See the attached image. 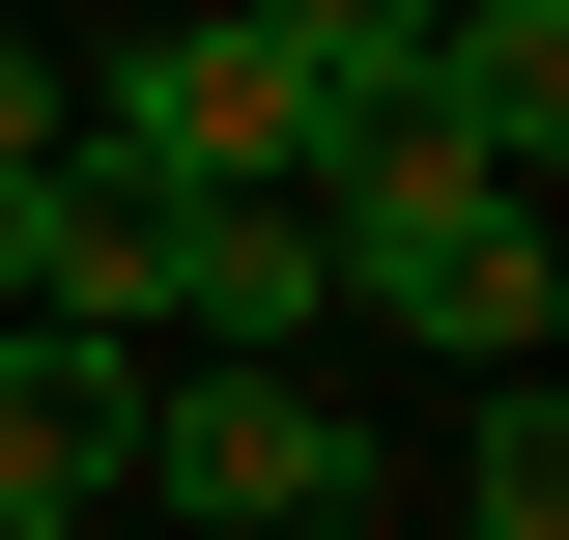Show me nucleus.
Returning a JSON list of instances; mask_svg holds the SVG:
<instances>
[{
	"label": "nucleus",
	"mask_w": 569,
	"mask_h": 540,
	"mask_svg": "<svg viewBox=\"0 0 569 540\" xmlns=\"http://www.w3.org/2000/svg\"><path fill=\"white\" fill-rule=\"evenodd\" d=\"M313 313H370V341H427V370H541V200L370 114L342 171H313Z\"/></svg>",
	"instance_id": "obj_1"
},
{
	"label": "nucleus",
	"mask_w": 569,
	"mask_h": 540,
	"mask_svg": "<svg viewBox=\"0 0 569 540\" xmlns=\"http://www.w3.org/2000/svg\"><path fill=\"white\" fill-rule=\"evenodd\" d=\"M200 540H284V512H370V427L313 399V341H142V456Z\"/></svg>",
	"instance_id": "obj_2"
},
{
	"label": "nucleus",
	"mask_w": 569,
	"mask_h": 540,
	"mask_svg": "<svg viewBox=\"0 0 569 540\" xmlns=\"http://www.w3.org/2000/svg\"><path fill=\"white\" fill-rule=\"evenodd\" d=\"M86 114H114L142 171H228V200H313V171L370 142V86H342V58H284L257 0H200V29H142V58H86Z\"/></svg>",
	"instance_id": "obj_3"
},
{
	"label": "nucleus",
	"mask_w": 569,
	"mask_h": 540,
	"mask_svg": "<svg viewBox=\"0 0 569 540\" xmlns=\"http://www.w3.org/2000/svg\"><path fill=\"white\" fill-rule=\"evenodd\" d=\"M142 341H313V200L171 171V228H142Z\"/></svg>",
	"instance_id": "obj_4"
},
{
	"label": "nucleus",
	"mask_w": 569,
	"mask_h": 540,
	"mask_svg": "<svg viewBox=\"0 0 569 540\" xmlns=\"http://www.w3.org/2000/svg\"><path fill=\"white\" fill-rule=\"evenodd\" d=\"M456 540H569V399H541V370L456 399Z\"/></svg>",
	"instance_id": "obj_5"
},
{
	"label": "nucleus",
	"mask_w": 569,
	"mask_h": 540,
	"mask_svg": "<svg viewBox=\"0 0 569 540\" xmlns=\"http://www.w3.org/2000/svg\"><path fill=\"white\" fill-rule=\"evenodd\" d=\"M58 114H86V86H58V29H0V171H58Z\"/></svg>",
	"instance_id": "obj_6"
},
{
	"label": "nucleus",
	"mask_w": 569,
	"mask_h": 540,
	"mask_svg": "<svg viewBox=\"0 0 569 540\" xmlns=\"http://www.w3.org/2000/svg\"><path fill=\"white\" fill-rule=\"evenodd\" d=\"M86 512H114V483H86V456H29V427H0V540H86Z\"/></svg>",
	"instance_id": "obj_7"
},
{
	"label": "nucleus",
	"mask_w": 569,
	"mask_h": 540,
	"mask_svg": "<svg viewBox=\"0 0 569 540\" xmlns=\"http://www.w3.org/2000/svg\"><path fill=\"white\" fill-rule=\"evenodd\" d=\"M257 29H284V58H342V86L399 58V0H257Z\"/></svg>",
	"instance_id": "obj_8"
},
{
	"label": "nucleus",
	"mask_w": 569,
	"mask_h": 540,
	"mask_svg": "<svg viewBox=\"0 0 569 540\" xmlns=\"http://www.w3.org/2000/svg\"><path fill=\"white\" fill-rule=\"evenodd\" d=\"M0 313H29V171H0Z\"/></svg>",
	"instance_id": "obj_9"
},
{
	"label": "nucleus",
	"mask_w": 569,
	"mask_h": 540,
	"mask_svg": "<svg viewBox=\"0 0 569 540\" xmlns=\"http://www.w3.org/2000/svg\"><path fill=\"white\" fill-rule=\"evenodd\" d=\"M284 540H370V512H284Z\"/></svg>",
	"instance_id": "obj_10"
}]
</instances>
